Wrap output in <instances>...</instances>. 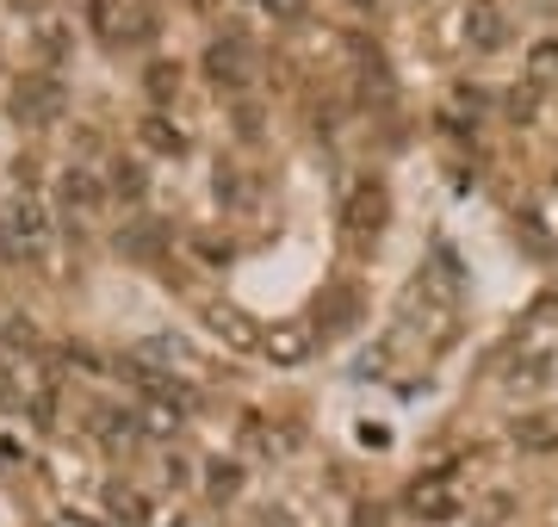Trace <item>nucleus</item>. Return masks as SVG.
I'll return each mask as SVG.
<instances>
[{"label": "nucleus", "instance_id": "nucleus-1", "mask_svg": "<svg viewBox=\"0 0 558 527\" xmlns=\"http://www.w3.org/2000/svg\"><path fill=\"white\" fill-rule=\"evenodd\" d=\"M100 205H106V193H100V181H94L87 168H69V174H62V211H69L75 223H87Z\"/></svg>", "mask_w": 558, "mask_h": 527}, {"label": "nucleus", "instance_id": "nucleus-2", "mask_svg": "<svg viewBox=\"0 0 558 527\" xmlns=\"http://www.w3.org/2000/svg\"><path fill=\"white\" fill-rule=\"evenodd\" d=\"M465 38L478 44V50H497L502 44V7L497 0H472V7H465Z\"/></svg>", "mask_w": 558, "mask_h": 527}, {"label": "nucleus", "instance_id": "nucleus-3", "mask_svg": "<svg viewBox=\"0 0 558 527\" xmlns=\"http://www.w3.org/2000/svg\"><path fill=\"white\" fill-rule=\"evenodd\" d=\"M527 87H534V94L558 87V38H539L534 50H527Z\"/></svg>", "mask_w": 558, "mask_h": 527}, {"label": "nucleus", "instance_id": "nucleus-4", "mask_svg": "<svg viewBox=\"0 0 558 527\" xmlns=\"http://www.w3.org/2000/svg\"><path fill=\"white\" fill-rule=\"evenodd\" d=\"M205 69H211V82L242 87V75H248V57H242V44L230 38V44H218V50H211V62H205Z\"/></svg>", "mask_w": 558, "mask_h": 527}, {"label": "nucleus", "instance_id": "nucleus-5", "mask_svg": "<svg viewBox=\"0 0 558 527\" xmlns=\"http://www.w3.org/2000/svg\"><path fill=\"white\" fill-rule=\"evenodd\" d=\"M32 347V323H25L20 310L0 305V360H13V354H25Z\"/></svg>", "mask_w": 558, "mask_h": 527}, {"label": "nucleus", "instance_id": "nucleus-6", "mask_svg": "<svg viewBox=\"0 0 558 527\" xmlns=\"http://www.w3.org/2000/svg\"><path fill=\"white\" fill-rule=\"evenodd\" d=\"M13 236L25 248H44V211L38 205H13Z\"/></svg>", "mask_w": 558, "mask_h": 527}, {"label": "nucleus", "instance_id": "nucleus-7", "mask_svg": "<svg viewBox=\"0 0 558 527\" xmlns=\"http://www.w3.org/2000/svg\"><path fill=\"white\" fill-rule=\"evenodd\" d=\"M143 137H149V149H156V156H180V124H168V119H149L143 124Z\"/></svg>", "mask_w": 558, "mask_h": 527}, {"label": "nucleus", "instance_id": "nucleus-8", "mask_svg": "<svg viewBox=\"0 0 558 527\" xmlns=\"http://www.w3.org/2000/svg\"><path fill=\"white\" fill-rule=\"evenodd\" d=\"M267 7H274V13H299L304 0H267Z\"/></svg>", "mask_w": 558, "mask_h": 527}, {"label": "nucleus", "instance_id": "nucleus-9", "mask_svg": "<svg viewBox=\"0 0 558 527\" xmlns=\"http://www.w3.org/2000/svg\"><path fill=\"white\" fill-rule=\"evenodd\" d=\"M348 7H373V0H348Z\"/></svg>", "mask_w": 558, "mask_h": 527}]
</instances>
